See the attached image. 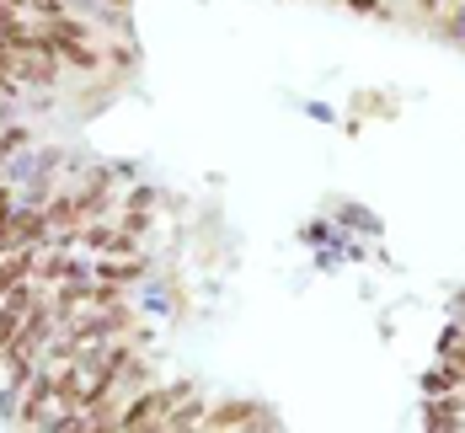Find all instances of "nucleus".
<instances>
[{"mask_svg": "<svg viewBox=\"0 0 465 433\" xmlns=\"http://www.w3.org/2000/svg\"><path fill=\"white\" fill-rule=\"evenodd\" d=\"M203 428H273V418L262 407H246V401H231V407H209Z\"/></svg>", "mask_w": 465, "mask_h": 433, "instance_id": "3", "label": "nucleus"}, {"mask_svg": "<svg viewBox=\"0 0 465 433\" xmlns=\"http://www.w3.org/2000/svg\"><path fill=\"white\" fill-rule=\"evenodd\" d=\"M44 27V38H48V48L59 54V64H81V70H92L96 64V44H92V33L64 11V16H54V22H38Z\"/></svg>", "mask_w": 465, "mask_h": 433, "instance_id": "2", "label": "nucleus"}, {"mask_svg": "<svg viewBox=\"0 0 465 433\" xmlns=\"http://www.w3.org/2000/svg\"><path fill=\"white\" fill-rule=\"evenodd\" d=\"M193 396V385H155V390H140L129 407H124V423L118 428L140 433V428H166V418H172V407Z\"/></svg>", "mask_w": 465, "mask_h": 433, "instance_id": "1", "label": "nucleus"}]
</instances>
